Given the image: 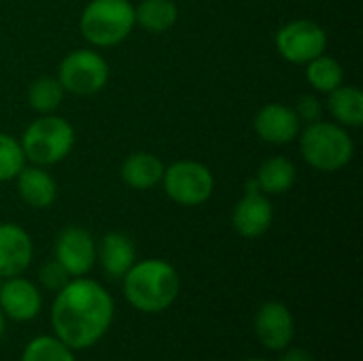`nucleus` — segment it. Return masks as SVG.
Listing matches in <instances>:
<instances>
[{
    "label": "nucleus",
    "instance_id": "obj_1",
    "mask_svg": "<svg viewBox=\"0 0 363 361\" xmlns=\"http://www.w3.org/2000/svg\"><path fill=\"white\" fill-rule=\"evenodd\" d=\"M113 317L115 302L111 294L85 277L70 279L51 304L53 334L72 351H83L100 343Z\"/></svg>",
    "mask_w": 363,
    "mask_h": 361
},
{
    "label": "nucleus",
    "instance_id": "obj_2",
    "mask_svg": "<svg viewBox=\"0 0 363 361\" xmlns=\"http://www.w3.org/2000/svg\"><path fill=\"white\" fill-rule=\"evenodd\" d=\"M181 291L177 268L164 260H143L123 274L125 300L140 313H162L170 309Z\"/></svg>",
    "mask_w": 363,
    "mask_h": 361
},
{
    "label": "nucleus",
    "instance_id": "obj_3",
    "mask_svg": "<svg viewBox=\"0 0 363 361\" xmlns=\"http://www.w3.org/2000/svg\"><path fill=\"white\" fill-rule=\"evenodd\" d=\"M300 153L311 168L319 172H336L351 164L355 145L345 126L317 119L302 130Z\"/></svg>",
    "mask_w": 363,
    "mask_h": 361
},
{
    "label": "nucleus",
    "instance_id": "obj_4",
    "mask_svg": "<svg viewBox=\"0 0 363 361\" xmlns=\"http://www.w3.org/2000/svg\"><path fill=\"white\" fill-rule=\"evenodd\" d=\"M134 6L130 0H91L81 13L79 28L94 47H115L134 30Z\"/></svg>",
    "mask_w": 363,
    "mask_h": 361
},
{
    "label": "nucleus",
    "instance_id": "obj_5",
    "mask_svg": "<svg viewBox=\"0 0 363 361\" xmlns=\"http://www.w3.org/2000/svg\"><path fill=\"white\" fill-rule=\"evenodd\" d=\"M19 143L26 160L36 166H53L70 155L74 147V128L53 113L40 115L26 128Z\"/></svg>",
    "mask_w": 363,
    "mask_h": 361
},
{
    "label": "nucleus",
    "instance_id": "obj_6",
    "mask_svg": "<svg viewBox=\"0 0 363 361\" xmlns=\"http://www.w3.org/2000/svg\"><path fill=\"white\" fill-rule=\"evenodd\" d=\"M57 81L68 94L94 96L108 83V62L94 49L70 51L60 62Z\"/></svg>",
    "mask_w": 363,
    "mask_h": 361
},
{
    "label": "nucleus",
    "instance_id": "obj_7",
    "mask_svg": "<svg viewBox=\"0 0 363 361\" xmlns=\"http://www.w3.org/2000/svg\"><path fill=\"white\" fill-rule=\"evenodd\" d=\"M162 185L172 202L181 206H200L213 196L215 177L204 164L181 160L164 170Z\"/></svg>",
    "mask_w": 363,
    "mask_h": 361
},
{
    "label": "nucleus",
    "instance_id": "obj_8",
    "mask_svg": "<svg viewBox=\"0 0 363 361\" xmlns=\"http://www.w3.org/2000/svg\"><path fill=\"white\" fill-rule=\"evenodd\" d=\"M277 51L291 64H308L328 49V32L313 19H294L285 23L277 36Z\"/></svg>",
    "mask_w": 363,
    "mask_h": 361
},
{
    "label": "nucleus",
    "instance_id": "obj_9",
    "mask_svg": "<svg viewBox=\"0 0 363 361\" xmlns=\"http://www.w3.org/2000/svg\"><path fill=\"white\" fill-rule=\"evenodd\" d=\"M274 219V209L266 194L259 191L255 179H249L245 185L242 198L236 202L232 211V226L242 238H259L264 236Z\"/></svg>",
    "mask_w": 363,
    "mask_h": 361
},
{
    "label": "nucleus",
    "instance_id": "obj_10",
    "mask_svg": "<svg viewBox=\"0 0 363 361\" xmlns=\"http://www.w3.org/2000/svg\"><path fill=\"white\" fill-rule=\"evenodd\" d=\"M53 253V260H57L72 279L85 277L96 264V243L91 234L81 226L64 228L55 238Z\"/></svg>",
    "mask_w": 363,
    "mask_h": 361
},
{
    "label": "nucleus",
    "instance_id": "obj_11",
    "mask_svg": "<svg viewBox=\"0 0 363 361\" xmlns=\"http://www.w3.org/2000/svg\"><path fill=\"white\" fill-rule=\"evenodd\" d=\"M253 328L257 340L270 351H285L287 347H291L296 336L294 315L283 302L262 304L255 315Z\"/></svg>",
    "mask_w": 363,
    "mask_h": 361
},
{
    "label": "nucleus",
    "instance_id": "obj_12",
    "mask_svg": "<svg viewBox=\"0 0 363 361\" xmlns=\"http://www.w3.org/2000/svg\"><path fill=\"white\" fill-rule=\"evenodd\" d=\"M255 134L270 145H287L298 138L300 134V119L294 106L283 102H268L264 104L253 119Z\"/></svg>",
    "mask_w": 363,
    "mask_h": 361
},
{
    "label": "nucleus",
    "instance_id": "obj_13",
    "mask_svg": "<svg viewBox=\"0 0 363 361\" xmlns=\"http://www.w3.org/2000/svg\"><path fill=\"white\" fill-rule=\"evenodd\" d=\"M40 306H43V298L32 281L21 279V274L4 279L0 287V311L4 313V317L19 323L32 321L40 313Z\"/></svg>",
    "mask_w": 363,
    "mask_h": 361
},
{
    "label": "nucleus",
    "instance_id": "obj_14",
    "mask_svg": "<svg viewBox=\"0 0 363 361\" xmlns=\"http://www.w3.org/2000/svg\"><path fill=\"white\" fill-rule=\"evenodd\" d=\"M34 247L30 234L17 223H0V277H19L32 264Z\"/></svg>",
    "mask_w": 363,
    "mask_h": 361
},
{
    "label": "nucleus",
    "instance_id": "obj_15",
    "mask_svg": "<svg viewBox=\"0 0 363 361\" xmlns=\"http://www.w3.org/2000/svg\"><path fill=\"white\" fill-rule=\"evenodd\" d=\"M96 260L102 266V272L111 279H123V274L136 262V247L134 243L121 232H108L102 236L100 245L96 247Z\"/></svg>",
    "mask_w": 363,
    "mask_h": 361
},
{
    "label": "nucleus",
    "instance_id": "obj_16",
    "mask_svg": "<svg viewBox=\"0 0 363 361\" xmlns=\"http://www.w3.org/2000/svg\"><path fill=\"white\" fill-rule=\"evenodd\" d=\"M15 181L19 198L32 209H49L57 198V183L45 166H23Z\"/></svg>",
    "mask_w": 363,
    "mask_h": 361
},
{
    "label": "nucleus",
    "instance_id": "obj_17",
    "mask_svg": "<svg viewBox=\"0 0 363 361\" xmlns=\"http://www.w3.org/2000/svg\"><path fill=\"white\" fill-rule=\"evenodd\" d=\"M166 166L162 164V160L153 153L147 151H136L132 155H128L121 164V179L125 185H130L132 189H153L157 183H162Z\"/></svg>",
    "mask_w": 363,
    "mask_h": 361
},
{
    "label": "nucleus",
    "instance_id": "obj_18",
    "mask_svg": "<svg viewBox=\"0 0 363 361\" xmlns=\"http://www.w3.org/2000/svg\"><path fill=\"white\" fill-rule=\"evenodd\" d=\"M253 179H255L262 194L279 196V194H287L296 185L298 172H296V166L289 157L274 155L257 168Z\"/></svg>",
    "mask_w": 363,
    "mask_h": 361
},
{
    "label": "nucleus",
    "instance_id": "obj_19",
    "mask_svg": "<svg viewBox=\"0 0 363 361\" xmlns=\"http://www.w3.org/2000/svg\"><path fill=\"white\" fill-rule=\"evenodd\" d=\"M328 109L345 128H359L363 123V94L355 85H338L328 94Z\"/></svg>",
    "mask_w": 363,
    "mask_h": 361
},
{
    "label": "nucleus",
    "instance_id": "obj_20",
    "mask_svg": "<svg viewBox=\"0 0 363 361\" xmlns=\"http://www.w3.org/2000/svg\"><path fill=\"white\" fill-rule=\"evenodd\" d=\"M179 19V9L172 0H143L134 6V21L147 32H168Z\"/></svg>",
    "mask_w": 363,
    "mask_h": 361
},
{
    "label": "nucleus",
    "instance_id": "obj_21",
    "mask_svg": "<svg viewBox=\"0 0 363 361\" xmlns=\"http://www.w3.org/2000/svg\"><path fill=\"white\" fill-rule=\"evenodd\" d=\"M306 81L321 94H330L345 81V70L338 60L330 55H319L306 64Z\"/></svg>",
    "mask_w": 363,
    "mask_h": 361
},
{
    "label": "nucleus",
    "instance_id": "obj_22",
    "mask_svg": "<svg viewBox=\"0 0 363 361\" xmlns=\"http://www.w3.org/2000/svg\"><path fill=\"white\" fill-rule=\"evenodd\" d=\"M64 94L66 91L60 85L57 77H40L28 87V104L40 115H51L62 104Z\"/></svg>",
    "mask_w": 363,
    "mask_h": 361
},
{
    "label": "nucleus",
    "instance_id": "obj_23",
    "mask_svg": "<svg viewBox=\"0 0 363 361\" xmlns=\"http://www.w3.org/2000/svg\"><path fill=\"white\" fill-rule=\"evenodd\" d=\"M21 361H77L72 349H68L55 336H38L28 343Z\"/></svg>",
    "mask_w": 363,
    "mask_h": 361
},
{
    "label": "nucleus",
    "instance_id": "obj_24",
    "mask_svg": "<svg viewBox=\"0 0 363 361\" xmlns=\"http://www.w3.org/2000/svg\"><path fill=\"white\" fill-rule=\"evenodd\" d=\"M23 166H26V155L21 143L11 134L0 132V183L13 181Z\"/></svg>",
    "mask_w": 363,
    "mask_h": 361
},
{
    "label": "nucleus",
    "instance_id": "obj_25",
    "mask_svg": "<svg viewBox=\"0 0 363 361\" xmlns=\"http://www.w3.org/2000/svg\"><path fill=\"white\" fill-rule=\"evenodd\" d=\"M70 279H72V277L66 272V268H64L57 260L47 262V264L40 268V272H38V281H40V285H43V287H47V289H51V291H60V289H62Z\"/></svg>",
    "mask_w": 363,
    "mask_h": 361
},
{
    "label": "nucleus",
    "instance_id": "obj_26",
    "mask_svg": "<svg viewBox=\"0 0 363 361\" xmlns=\"http://www.w3.org/2000/svg\"><path fill=\"white\" fill-rule=\"evenodd\" d=\"M296 115H298V119L300 121H317V119H321V102H319V98L317 96H313V94H302L300 98H298V102H296Z\"/></svg>",
    "mask_w": 363,
    "mask_h": 361
},
{
    "label": "nucleus",
    "instance_id": "obj_27",
    "mask_svg": "<svg viewBox=\"0 0 363 361\" xmlns=\"http://www.w3.org/2000/svg\"><path fill=\"white\" fill-rule=\"evenodd\" d=\"M279 361H315V357L306 351V349H300V347H296V349H285V353H283V357Z\"/></svg>",
    "mask_w": 363,
    "mask_h": 361
},
{
    "label": "nucleus",
    "instance_id": "obj_28",
    "mask_svg": "<svg viewBox=\"0 0 363 361\" xmlns=\"http://www.w3.org/2000/svg\"><path fill=\"white\" fill-rule=\"evenodd\" d=\"M4 326H6V317H4V313L0 311V336H2V332H4Z\"/></svg>",
    "mask_w": 363,
    "mask_h": 361
},
{
    "label": "nucleus",
    "instance_id": "obj_29",
    "mask_svg": "<svg viewBox=\"0 0 363 361\" xmlns=\"http://www.w3.org/2000/svg\"><path fill=\"white\" fill-rule=\"evenodd\" d=\"M247 361H270V360H262V357H255V360H247Z\"/></svg>",
    "mask_w": 363,
    "mask_h": 361
},
{
    "label": "nucleus",
    "instance_id": "obj_30",
    "mask_svg": "<svg viewBox=\"0 0 363 361\" xmlns=\"http://www.w3.org/2000/svg\"><path fill=\"white\" fill-rule=\"evenodd\" d=\"M2 283H4V279H2V277H0V287H2Z\"/></svg>",
    "mask_w": 363,
    "mask_h": 361
}]
</instances>
